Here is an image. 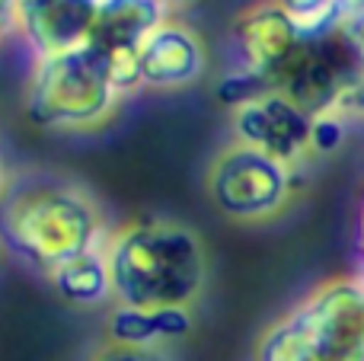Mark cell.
<instances>
[{
	"instance_id": "5b68a950",
	"label": "cell",
	"mask_w": 364,
	"mask_h": 361,
	"mask_svg": "<svg viewBox=\"0 0 364 361\" xmlns=\"http://www.w3.org/2000/svg\"><path fill=\"white\" fill-rule=\"evenodd\" d=\"M291 192V166L246 144L218 153L208 170V195L220 215L233 221H262L284 208Z\"/></svg>"
},
{
	"instance_id": "8fae6325",
	"label": "cell",
	"mask_w": 364,
	"mask_h": 361,
	"mask_svg": "<svg viewBox=\"0 0 364 361\" xmlns=\"http://www.w3.org/2000/svg\"><path fill=\"white\" fill-rule=\"evenodd\" d=\"M192 333V313L186 307L176 311H134L115 307L109 313V339L112 345L128 349H154L160 343H173Z\"/></svg>"
},
{
	"instance_id": "8992f818",
	"label": "cell",
	"mask_w": 364,
	"mask_h": 361,
	"mask_svg": "<svg viewBox=\"0 0 364 361\" xmlns=\"http://www.w3.org/2000/svg\"><path fill=\"white\" fill-rule=\"evenodd\" d=\"M230 125L237 134V144L256 147L288 166L314 153L316 119L278 90L230 109Z\"/></svg>"
},
{
	"instance_id": "7c38bea8",
	"label": "cell",
	"mask_w": 364,
	"mask_h": 361,
	"mask_svg": "<svg viewBox=\"0 0 364 361\" xmlns=\"http://www.w3.org/2000/svg\"><path fill=\"white\" fill-rule=\"evenodd\" d=\"M51 281H55V291L64 301L80 307H96L106 298H112V279H109V266L102 249L61 266L58 272H51Z\"/></svg>"
},
{
	"instance_id": "2e32d148",
	"label": "cell",
	"mask_w": 364,
	"mask_h": 361,
	"mask_svg": "<svg viewBox=\"0 0 364 361\" xmlns=\"http://www.w3.org/2000/svg\"><path fill=\"white\" fill-rule=\"evenodd\" d=\"M361 249H364V208H361Z\"/></svg>"
},
{
	"instance_id": "3957f363",
	"label": "cell",
	"mask_w": 364,
	"mask_h": 361,
	"mask_svg": "<svg viewBox=\"0 0 364 361\" xmlns=\"http://www.w3.org/2000/svg\"><path fill=\"white\" fill-rule=\"evenodd\" d=\"M259 361H364V281L336 279L269 326Z\"/></svg>"
},
{
	"instance_id": "7a4b0ae2",
	"label": "cell",
	"mask_w": 364,
	"mask_h": 361,
	"mask_svg": "<svg viewBox=\"0 0 364 361\" xmlns=\"http://www.w3.org/2000/svg\"><path fill=\"white\" fill-rule=\"evenodd\" d=\"M0 240L42 272L102 247V215L83 192L58 183H19L0 202Z\"/></svg>"
},
{
	"instance_id": "ba28073f",
	"label": "cell",
	"mask_w": 364,
	"mask_h": 361,
	"mask_svg": "<svg viewBox=\"0 0 364 361\" xmlns=\"http://www.w3.org/2000/svg\"><path fill=\"white\" fill-rule=\"evenodd\" d=\"M100 0H16V29L36 58H55L93 42Z\"/></svg>"
},
{
	"instance_id": "e0dca14e",
	"label": "cell",
	"mask_w": 364,
	"mask_h": 361,
	"mask_svg": "<svg viewBox=\"0 0 364 361\" xmlns=\"http://www.w3.org/2000/svg\"><path fill=\"white\" fill-rule=\"evenodd\" d=\"M0 189H4V166H0Z\"/></svg>"
},
{
	"instance_id": "30bf717a",
	"label": "cell",
	"mask_w": 364,
	"mask_h": 361,
	"mask_svg": "<svg viewBox=\"0 0 364 361\" xmlns=\"http://www.w3.org/2000/svg\"><path fill=\"white\" fill-rule=\"evenodd\" d=\"M164 23V0H100L93 45L106 55H141V45Z\"/></svg>"
},
{
	"instance_id": "4fadbf2b",
	"label": "cell",
	"mask_w": 364,
	"mask_h": 361,
	"mask_svg": "<svg viewBox=\"0 0 364 361\" xmlns=\"http://www.w3.org/2000/svg\"><path fill=\"white\" fill-rule=\"evenodd\" d=\"M297 23L304 38H329L342 29L348 0H278Z\"/></svg>"
},
{
	"instance_id": "277c9868",
	"label": "cell",
	"mask_w": 364,
	"mask_h": 361,
	"mask_svg": "<svg viewBox=\"0 0 364 361\" xmlns=\"http://www.w3.org/2000/svg\"><path fill=\"white\" fill-rule=\"evenodd\" d=\"M119 96L106 51L90 42L55 58H38L26 93V115L38 128H90L112 112Z\"/></svg>"
},
{
	"instance_id": "9c48e42d",
	"label": "cell",
	"mask_w": 364,
	"mask_h": 361,
	"mask_svg": "<svg viewBox=\"0 0 364 361\" xmlns=\"http://www.w3.org/2000/svg\"><path fill=\"white\" fill-rule=\"evenodd\" d=\"M138 64H141V83L144 87L173 90V87H188V83L201 80V74L208 68V58H205V48H201V38L188 26L164 23L141 45Z\"/></svg>"
},
{
	"instance_id": "9a60e30c",
	"label": "cell",
	"mask_w": 364,
	"mask_h": 361,
	"mask_svg": "<svg viewBox=\"0 0 364 361\" xmlns=\"http://www.w3.org/2000/svg\"><path fill=\"white\" fill-rule=\"evenodd\" d=\"M16 29V0H0V38Z\"/></svg>"
},
{
	"instance_id": "52a82bcc",
	"label": "cell",
	"mask_w": 364,
	"mask_h": 361,
	"mask_svg": "<svg viewBox=\"0 0 364 361\" xmlns=\"http://www.w3.org/2000/svg\"><path fill=\"white\" fill-rule=\"evenodd\" d=\"M233 42L240 48L243 68L272 83L291 64V58L304 48L307 38L278 0H265L237 16Z\"/></svg>"
},
{
	"instance_id": "6da1fadb",
	"label": "cell",
	"mask_w": 364,
	"mask_h": 361,
	"mask_svg": "<svg viewBox=\"0 0 364 361\" xmlns=\"http://www.w3.org/2000/svg\"><path fill=\"white\" fill-rule=\"evenodd\" d=\"M112 298L134 311H176L192 304L208 281L205 243L176 221H144L106 247Z\"/></svg>"
},
{
	"instance_id": "5bb4252c",
	"label": "cell",
	"mask_w": 364,
	"mask_h": 361,
	"mask_svg": "<svg viewBox=\"0 0 364 361\" xmlns=\"http://www.w3.org/2000/svg\"><path fill=\"white\" fill-rule=\"evenodd\" d=\"M93 361H160L151 349H128V345H109V349L96 352Z\"/></svg>"
}]
</instances>
